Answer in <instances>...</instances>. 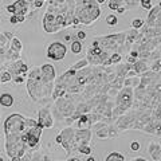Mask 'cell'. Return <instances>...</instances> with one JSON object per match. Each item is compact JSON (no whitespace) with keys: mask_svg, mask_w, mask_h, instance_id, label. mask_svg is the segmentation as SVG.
Here are the masks:
<instances>
[{"mask_svg":"<svg viewBox=\"0 0 161 161\" xmlns=\"http://www.w3.org/2000/svg\"><path fill=\"white\" fill-rule=\"evenodd\" d=\"M66 55V46L59 43V42H54V43L48 47L47 50V57L51 58L52 61H61Z\"/></svg>","mask_w":161,"mask_h":161,"instance_id":"5b68a950","label":"cell"},{"mask_svg":"<svg viewBox=\"0 0 161 161\" xmlns=\"http://www.w3.org/2000/svg\"><path fill=\"white\" fill-rule=\"evenodd\" d=\"M117 11H118L120 13H124V12H125V8H121V7H120V8H118Z\"/></svg>","mask_w":161,"mask_h":161,"instance_id":"83f0119b","label":"cell"},{"mask_svg":"<svg viewBox=\"0 0 161 161\" xmlns=\"http://www.w3.org/2000/svg\"><path fill=\"white\" fill-rule=\"evenodd\" d=\"M5 149L11 158L13 157H22L26 152L27 144L24 142L22 134H5Z\"/></svg>","mask_w":161,"mask_h":161,"instance_id":"6da1fadb","label":"cell"},{"mask_svg":"<svg viewBox=\"0 0 161 161\" xmlns=\"http://www.w3.org/2000/svg\"><path fill=\"white\" fill-rule=\"evenodd\" d=\"M81 50H82V44H81V42H74V43L71 44V51L74 52V54L81 52Z\"/></svg>","mask_w":161,"mask_h":161,"instance_id":"7c38bea8","label":"cell"},{"mask_svg":"<svg viewBox=\"0 0 161 161\" xmlns=\"http://www.w3.org/2000/svg\"><path fill=\"white\" fill-rule=\"evenodd\" d=\"M42 4H43V3H42L40 0H35V7H36V8H39V7H42Z\"/></svg>","mask_w":161,"mask_h":161,"instance_id":"484cf974","label":"cell"},{"mask_svg":"<svg viewBox=\"0 0 161 161\" xmlns=\"http://www.w3.org/2000/svg\"><path fill=\"white\" fill-rule=\"evenodd\" d=\"M17 22H19V17H17V16H12V17H11V23H12V24H16Z\"/></svg>","mask_w":161,"mask_h":161,"instance_id":"d4e9b609","label":"cell"},{"mask_svg":"<svg viewBox=\"0 0 161 161\" xmlns=\"http://www.w3.org/2000/svg\"><path fill=\"white\" fill-rule=\"evenodd\" d=\"M160 8H161V3H160Z\"/></svg>","mask_w":161,"mask_h":161,"instance_id":"d6a6232c","label":"cell"},{"mask_svg":"<svg viewBox=\"0 0 161 161\" xmlns=\"http://www.w3.org/2000/svg\"><path fill=\"white\" fill-rule=\"evenodd\" d=\"M97 1H98V3H104L105 0H97Z\"/></svg>","mask_w":161,"mask_h":161,"instance_id":"1f68e13d","label":"cell"},{"mask_svg":"<svg viewBox=\"0 0 161 161\" xmlns=\"http://www.w3.org/2000/svg\"><path fill=\"white\" fill-rule=\"evenodd\" d=\"M149 1H150V0H141V4H142L144 8H146V9L150 8V3H149Z\"/></svg>","mask_w":161,"mask_h":161,"instance_id":"44dd1931","label":"cell"},{"mask_svg":"<svg viewBox=\"0 0 161 161\" xmlns=\"http://www.w3.org/2000/svg\"><path fill=\"white\" fill-rule=\"evenodd\" d=\"M55 141H57L58 144H63V137H62V134H61V136H57Z\"/></svg>","mask_w":161,"mask_h":161,"instance_id":"cb8c5ba5","label":"cell"},{"mask_svg":"<svg viewBox=\"0 0 161 161\" xmlns=\"http://www.w3.org/2000/svg\"><path fill=\"white\" fill-rule=\"evenodd\" d=\"M130 148H132V150H134V152H137V150L140 149V144L137 142V141H134V142H132Z\"/></svg>","mask_w":161,"mask_h":161,"instance_id":"ffe728a7","label":"cell"},{"mask_svg":"<svg viewBox=\"0 0 161 161\" xmlns=\"http://www.w3.org/2000/svg\"><path fill=\"white\" fill-rule=\"evenodd\" d=\"M78 150L79 152H82V153H85V154H90V153H92V149L89 148L87 145H82V146H79Z\"/></svg>","mask_w":161,"mask_h":161,"instance_id":"9a60e30c","label":"cell"},{"mask_svg":"<svg viewBox=\"0 0 161 161\" xmlns=\"http://www.w3.org/2000/svg\"><path fill=\"white\" fill-rule=\"evenodd\" d=\"M100 15V8L94 4H90L87 3L79 12V20L83 23V24H90L92 22H94L97 17Z\"/></svg>","mask_w":161,"mask_h":161,"instance_id":"3957f363","label":"cell"},{"mask_svg":"<svg viewBox=\"0 0 161 161\" xmlns=\"http://www.w3.org/2000/svg\"><path fill=\"white\" fill-rule=\"evenodd\" d=\"M40 71H42V81H43V83L51 82L54 79V77H55V71H54V67L51 65H43Z\"/></svg>","mask_w":161,"mask_h":161,"instance_id":"ba28073f","label":"cell"},{"mask_svg":"<svg viewBox=\"0 0 161 161\" xmlns=\"http://www.w3.org/2000/svg\"><path fill=\"white\" fill-rule=\"evenodd\" d=\"M11 81V75H9V73H5V71H3L1 73V82H9Z\"/></svg>","mask_w":161,"mask_h":161,"instance_id":"2e32d148","label":"cell"},{"mask_svg":"<svg viewBox=\"0 0 161 161\" xmlns=\"http://www.w3.org/2000/svg\"><path fill=\"white\" fill-rule=\"evenodd\" d=\"M77 35H78V38H79V39H85V38H86V34H85L83 31H79V32H78Z\"/></svg>","mask_w":161,"mask_h":161,"instance_id":"603a6c76","label":"cell"},{"mask_svg":"<svg viewBox=\"0 0 161 161\" xmlns=\"http://www.w3.org/2000/svg\"><path fill=\"white\" fill-rule=\"evenodd\" d=\"M27 128H28V120L22 117L20 114H12L4 122L5 134H23Z\"/></svg>","mask_w":161,"mask_h":161,"instance_id":"7a4b0ae2","label":"cell"},{"mask_svg":"<svg viewBox=\"0 0 161 161\" xmlns=\"http://www.w3.org/2000/svg\"><path fill=\"white\" fill-rule=\"evenodd\" d=\"M7 11L15 13V16H23L27 12V3L24 0H17L15 4L7 7Z\"/></svg>","mask_w":161,"mask_h":161,"instance_id":"8992f818","label":"cell"},{"mask_svg":"<svg viewBox=\"0 0 161 161\" xmlns=\"http://www.w3.org/2000/svg\"><path fill=\"white\" fill-rule=\"evenodd\" d=\"M87 161H96V158H94V157H89V158H87Z\"/></svg>","mask_w":161,"mask_h":161,"instance_id":"f546056e","label":"cell"},{"mask_svg":"<svg viewBox=\"0 0 161 161\" xmlns=\"http://www.w3.org/2000/svg\"><path fill=\"white\" fill-rule=\"evenodd\" d=\"M12 161H20V157H13Z\"/></svg>","mask_w":161,"mask_h":161,"instance_id":"f1b7e54d","label":"cell"},{"mask_svg":"<svg viewBox=\"0 0 161 161\" xmlns=\"http://www.w3.org/2000/svg\"><path fill=\"white\" fill-rule=\"evenodd\" d=\"M121 61V55L120 54H114V55H112V58H110V62L112 63H117V62Z\"/></svg>","mask_w":161,"mask_h":161,"instance_id":"e0dca14e","label":"cell"},{"mask_svg":"<svg viewBox=\"0 0 161 161\" xmlns=\"http://www.w3.org/2000/svg\"><path fill=\"white\" fill-rule=\"evenodd\" d=\"M125 158H124V156H122L121 153H118V152H113V153H110L109 156L106 157V160L105 161H124Z\"/></svg>","mask_w":161,"mask_h":161,"instance_id":"8fae6325","label":"cell"},{"mask_svg":"<svg viewBox=\"0 0 161 161\" xmlns=\"http://www.w3.org/2000/svg\"><path fill=\"white\" fill-rule=\"evenodd\" d=\"M38 124L43 128H51L52 126V118L48 109H40L39 110V120Z\"/></svg>","mask_w":161,"mask_h":161,"instance_id":"52a82bcc","label":"cell"},{"mask_svg":"<svg viewBox=\"0 0 161 161\" xmlns=\"http://www.w3.org/2000/svg\"><path fill=\"white\" fill-rule=\"evenodd\" d=\"M132 24H133V27H136V28H140V27L144 24V22H142L141 19H136V20H133V23H132Z\"/></svg>","mask_w":161,"mask_h":161,"instance_id":"ac0fdd59","label":"cell"},{"mask_svg":"<svg viewBox=\"0 0 161 161\" xmlns=\"http://www.w3.org/2000/svg\"><path fill=\"white\" fill-rule=\"evenodd\" d=\"M0 104H1V106L9 108V106L13 104L12 96H11V94H1V98H0Z\"/></svg>","mask_w":161,"mask_h":161,"instance_id":"30bf717a","label":"cell"},{"mask_svg":"<svg viewBox=\"0 0 161 161\" xmlns=\"http://www.w3.org/2000/svg\"><path fill=\"white\" fill-rule=\"evenodd\" d=\"M106 22H108L109 26H116L117 24V17L113 16V15H109V16L106 17Z\"/></svg>","mask_w":161,"mask_h":161,"instance_id":"4fadbf2b","label":"cell"},{"mask_svg":"<svg viewBox=\"0 0 161 161\" xmlns=\"http://www.w3.org/2000/svg\"><path fill=\"white\" fill-rule=\"evenodd\" d=\"M87 62L86 61H82V62H78V63H77V65L74 66V69H81V67H83V66L86 65Z\"/></svg>","mask_w":161,"mask_h":161,"instance_id":"7402d4cb","label":"cell"},{"mask_svg":"<svg viewBox=\"0 0 161 161\" xmlns=\"http://www.w3.org/2000/svg\"><path fill=\"white\" fill-rule=\"evenodd\" d=\"M15 82H17V83H22V82H23V78H15Z\"/></svg>","mask_w":161,"mask_h":161,"instance_id":"4316f807","label":"cell"},{"mask_svg":"<svg viewBox=\"0 0 161 161\" xmlns=\"http://www.w3.org/2000/svg\"><path fill=\"white\" fill-rule=\"evenodd\" d=\"M11 69H12V71L16 75H19V74L24 75L26 74V71H27V66H24L23 62H17V63H15V65L11 66Z\"/></svg>","mask_w":161,"mask_h":161,"instance_id":"9c48e42d","label":"cell"},{"mask_svg":"<svg viewBox=\"0 0 161 161\" xmlns=\"http://www.w3.org/2000/svg\"><path fill=\"white\" fill-rule=\"evenodd\" d=\"M67 161H79V160H78V158H69Z\"/></svg>","mask_w":161,"mask_h":161,"instance_id":"4dcf8cb0","label":"cell"},{"mask_svg":"<svg viewBox=\"0 0 161 161\" xmlns=\"http://www.w3.org/2000/svg\"><path fill=\"white\" fill-rule=\"evenodd\" d=\"M44 30L47 31V32H55V27L52 26V24H55L58 27V30L61 28V26L65 24V16L63 15H58V16H54L52 13H47L46 16H44Z\"/></svg>","mask_w":161,"mask_h":161,"instance_id":"277c9868","label":"cell"},{"mask_svg":"<svg viewBox=\"0 0 161 161\" xmlns=\"http://www.w3.org/2000/svg\"><path fill=\"white\" fill-rule=\"evenodd\" d=\"M12 43H13V50H17V51H19V50L22 48V46H20V42H19L16 38L12 40Z\"/></svg>","mask_w":161,"mask_h":161,"instance_id":"d6986e66","label":"cell"},{"mask_svg":"<svg viewBox=\"0 0 161 161\" xmlns=\"http://www.w3.org/2000/svg\"><path fill=\"white\" fill-rule=\"evenodd\" d=\"M120 4H121V0H112V1H110V4H109V7L112 9H118V8H120V7H118Z\"/></svg>","mask_w":161,"mask_h":161,"instance_id":"5bb4252c","label":"cell"}]
</instances>
